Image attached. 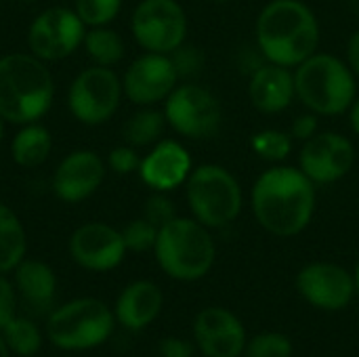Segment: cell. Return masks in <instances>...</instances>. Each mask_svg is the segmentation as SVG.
<instances>
[{
    "mask_svg": "<svg viewBox=\"0 0 359 357\" xmlns=\"http://www.w3.org/2000/svg\"><path fill=\"white\" fill-rule=\"evenodd\" d=\"M316 183L294 166H273L252 185L250 204L259 225L278 236H299L316 213Z\"/></svg>",
    "mask_w": 359,
    "mask_h": 357,
    "instance_id": "cell-1",
    "label": "cell"
},
{
    "mask_svg": "<svg viewBox=\"0 0 359 357\" xmlns=\"http://www.w3.org/2000/svg\"><path fill=\"white\" fill-rule=\"evenodd\" d=\"M257 44L265 61L297 67L320 44V23L303 0H271L257 19Z\"/></svg>",
    "mask_w": 359,
    "mask_h": 357,
    "instance_id": "cell-2",
    "label": "cell"
},
{
    "mask_svg": "<svg viewBox=\"0 0 359 357\" xmlns=\"http://www.w3.org/2000/svg\"><path fill=\"white\" fill-rule=\"evenodd\" d=\"M55 80L46 61L32 53L0 57V118L11 124L38 122L53 105Z\"/></svg>",
    "mask_w": 359,
    "mask_h": 357,
    "instance_id": "cell-3",
    "label": "cell"
},
{
    "mask_svg": "<svg viewBox=\"0 0 359 357\" xmlns=\"http://www.w3.org/2000/svg\"><path fill=\"white\" fill-rule=\"evenodd\" d=\"M154 255L168 278L196 282L212 269L217 246L206 225L196 219L175 217L158 229Z\"/></svg>",
    "mask_w": 359,
    "mask_h": 357,
    "instance_id": "cell-4",
    "label": "cell"
},
{
    "mask_svg": "<svg viewBox=\"0 0 359 357\" xmlns=\"http://www.w3.org/2000/svg\"><path fill=\"white\" fill-rule=\"evenodd\" d=\"M297 97L318 116H339L358 99L355 74L337 55L313 53L294 72Z\"/></svg>",
    "mask_w": 359,
    "mask_h": 357,
    "instance_id": "cell-5",
    "label": "cell"
},
{
    "mask_svg": "<svg viewBox=\"0 0 359 357\" xmlns=\"http://www.w3.org/2000/svg\"><path fill=\"white\" fill-rule=\"evenodd\" d=\"M116 326L114 311L95 297L67 301L50 311L46 337L61 351H88L103 345Z\"/></svg>",
    "mask_w": 359,
    "mask_h": 357,
    "instance_id": "cell-6",
    "label": "cell"
},
{
    "mask_svg": "<svg viewBox=\"0 0 359 357\" xmlns=\"http://www.w3.org/2000/svg\"><path fill=\"white\" fill-rule=\"evenodd\" d=\"M187 204L196 221L208 229L231 225L242 213L238 179L221 164H202L185 181Z\"/></svg>",
    "mask_w": 359,
    "mask_h": 357,
    "instance_id": "cell-7",
    "label": "cell"
},
{
    "mask_svg": "<svg viewBox=\"0 0 359 357\" xmlns=\"http://www.w3.org/2000/svg\"><path fill=\"white\" fill-rule=\"evenodd\" d=\"M122 95V80L111 67L90 65L72 80L67 107L78 122L97 126L116 114Z\"/></svg>",
    "mask_w": 359,
    "mask_h": 357,
    "instance_id": "cell-8",
    "label": "cell"
},
{
    "mask_svg": "<svg viewBox=\"0 0 359 357\" xmlns=\"http://www.w3.org/2000/svg\"><path fill=\"white\" fill-rule=\"evenodd\" d=\"M164 116L175 133L189 139H208L221 128L223 107L208 88L185 82L166 97Z\"/></svg>",
    "mask_w": 359,
    "mask_h": 357,
    "instance_id": "cell-9",
    "label": "cell"
},
{
    "mask_svg": "<svg viewBox=\"0 0 359 357\" xmlns=\"http://www.w3.org/2000/svg\"><path fill=\"white\" fill-rule=\"evenodd\" d=\"M130 32L147 53L170 55L185 42L187 17L177 0H141L133 13Z\"/></svg>",
    "mask_w": 359,
    "mask_h": 357,
    "instance_id": "cell-10",
    "label": "cell"
},
{
    "mask_svg": "<svg viewBox=\"0 0 359 357\" xmlns=\"http://www.w3.org/2000/svg\"><path fill=\"white\" fill-rule=\"evenodd\" d=\"M86 25L74 8L50 6L42 11L27 29L29 53L42 61H61L84 42Z\"/></svg>",
    "mask_w": 359,
    "mask_h": 357,
    "instance_id": "cell-11",
    "label": "cell"
},
{
    "mask_svg": "<svg viewBox=\"0 0 359 357\" xmlns=\"http://www.w3.org/2000/svg\"><path fill=\"white\" fill-rule=\"evenodd\" d=\"M179 74L170 55L145 53L126 67L122 78V90L126 99L135 105L149 107L160 101H166V97L175 90Z\"/></svg>",
    "mask_w": 359,
    "mask_h": 357,
    "instance_id": "cell-12",
    "label": "cell"
},
{
    "mask_svg": "<svg viewBox=\"0 0 359 357\" xmlns=\"http://www.w3.org/2000/svg\"><path fill=\"white\" fill-rule=\"evenodd\" d=\"M355 164L353 143L339 133H318L303 143L299 168L320 185L337 183Z\"/></svg>",
    "mask_w": 359,
    "mask_h": 357,
    "instance_id": "cell-13",
    "label": "cell"
},
{
    "mask_svg": "<svg viewBox=\"0 0 359 357\" xmlns=\"http://www.w3.org/2000/svg\"><path fill=\"white\" fill-rule=\"evenodd\" d=\"M126 252L122 231L107 223H84L69 238V257L86 271H111L124 261Z\"/></svg>",
    "mask_w": 359,
    "mask_h": 357,
    "instance_id": "cell-14",
    "label": "cell"
},
{
    "mask_svg": "<svg viewBox=\"0 0 359 357\" xmlns=\"http://www.w3.org/2000/svg\"><path fill=\"white\" fill-rule=\"evenodd\" d=\"M299 295L324 311L345 309L355 297V278L337 263H309L297 276Z\"/></svg>",
    "mask_w": 359,
    "mask_h": 357,
    "instance_id": "cell-15",
    "label": "cell"
},
{
    "mask_svg": "<svg viewBox=\"0 0 359 357\" xmlns=\"http://www.w3.org/2000/svg\"><path fill=\"white\" fill-rule=\"evenodd\" d=\"M194 341L204 357H240L248 343L244 324L225 307H206L196 316Z\"/></svg>",
    "mask_w": 359,
    "mask_h": 357,
    "instance_id": "cell-16",
    "label": "cell"
},
{
    "mask_svg": "<svg viewBox=\"0 0 359 357\" xmlns=\"http://www.w3.org/2000/svg\"><path fill=\"white\" fill-rule=\"evenodd\" d=\"M105 179V162L90 149H76L65 156L53 173V194L65 204L90 198Z\"/></svg>",
    "mask_w": 359,
    "mask_h": 357,
    "instance_id": "cell-17",
    "label": "cell"
},
{
    "mask_svg": "<svg viewBox=\"0 0 359 357\" xmlns=\"http://www.w3.org/2000/svg\"><path fill=\"white\" fill-rule=\"evenodd\" d=\"M139 175L143 183L154 191H172L191 175V156L179 141H158L154 149L141 160Z\"/></svg>",
    "mask_w": 359,
    "mask_h": 357,
    "instance_id": "cell-18",
    "label": "cell"
},
{
    "mask_svg": "<svg viewBox=\"0 0 359 357\" xmlns=\"http://www.w3.org/2000/svg\"><path fill=\"white\" fill-rule=\"evenodd\" d=\"M248 95L259 112L280 114L292 103L297 95L294 74L290 72V67L267 61L250 74Z\"/></svg>",
    "mask_w": 359,
    "mask_h": 357,
    "instance_id": "cell-19",
    "label": "cell"
},
{
    "mask_svg": "<svg viewBox=\"0 0 359 357\" xmlns=\"http://www.w3.org/2000/svg\"><path fill=\"white\" fill-rule=\"evenodd\" d=\"M164 295L158 284L149 280H137L130 282L116 301V322L133 332H139L154 324L162 311Z\"/></svg>",
    "mask_w": 359,
    "mask_h": 357,
    "instance_id": "cell-20",
    "label": "cell"
},
{
    "mask_svg": "<svg viewBox=\"0 0 359 357\" xmlns=\"http://www.w3.org/2000/svg\"><path fill=\"white\" fill-rule=\"evenodd\" d=\"M15 288L32 314L53 311L57 297V276L40 259H23L15 269Z\"/></svg>",
    "mask_w": 359,
    "mask_h": 357,
    "instance_id": "cell-21",
    "label": "cell"
},
{
    "mask_svg": "<svg viewBox=\"0 0 359 357\" xmlns=\"http://www.w3.org/2000/svg\"><path fill=\"white\" fill-rule=\"evenodd\" d=\"M50 147L53 139L48 128L38 122H29L23 124L21 130L13 137L11 156L15 164H19L21 168H36L48 160Z\"/></svg>",
    "mask_w": 359,
    "mask_h": 357,
    "instance_id": "cell-22",
    "label": "cell"
},
{
    "mask_svg": "<svg viewBox=\"0 0 359 357\" xmlns=\"http://www.w3.org/2000/svg\"><path fill=\"white\" fill-rule=\"evenodd\" d=\"M27 236L13 208L0 204V274H11L25 259Z\"/></svg>",
    "mask_w": 359,
    "mask_h": 357,
    "instance_id": "cell-23",
    "label": "cell"
},
{
    "mask_svg": "<svg viewBox=\"0 0 359 357\" xmlns=\"http://www.w3.org/2000/svg\"><path fill=\"white\" fill-rule=\"evenodd\" d=\"M166 124L168 122H166L164 112H158V109H154L149 105V107H141L139 112H135L126 120V124L122 128V135H124L126 145L145 147V145H151V143L160 141Z\"/></svg>",
    "mask_w": 359,
    "mask_h": 357,
    "instance_id": "cell-24",
    "label": "cell"
},
{
    "mask_svg": "<svg viewBox=\"0 0 359 357\" xmlns=\"http://www.w3.org/2000/svg\"><path fill=\"white\" fill-rule=\"evenodd\" d=\"M82 44H84L88 57L93 59V63L95 65H103V67H111V65L120 63L124 53H126L122 36L116 29L107 27V25L90 27L86 32Z\"/></svg>",
    "mask_w": 359,
    "mask_h": 357,
    "instance_id": "cell-25",
    "label": "cell"
},
{
    "mask_svg": "<svg viewBox=\"0 0 359 357\" xmlns=\"http://www.w3.org/2000/svg\"><path fill=\"white\" fill-rule=\"evenodd\" d=\"M8 351L19 357H34L42 347V332L40 328L27 318H13L0 330Z\"/></svg>",
    "mask_w": 359,
    "mask_h": 357,
    "instance_id": "cell-26",
    "label": "cell"
},
{
    "mask_svg": "<svg viewBox=\"0 0 359 357\" xmlns=\"http://www.w3.org/2000/svg\"><path fill=\"white\" fill-rule=\"evenodd\" d=\"M122 8V0H74V11L86 27L109 25Z\"/></svg>",
    "mask_w": 359,
    "mask_h": 357,
    "instance_id": "cell-27",
    "label": "cell"
},
{
    "mask_svg": "<svg viewBox=\"0 0 359 357\" xmlns=\"http://www.w3.org/2000/svg\"><path fill=\"white\" fill-rule=\"evenodd\" d=\"M252 149L259 158L269 160V162H282L288 158L290 149H292V139L290 135L282 133V130H261L257 135H252Z\"/></svg>",
    "mask_w": 359,
    "mask_h": 357,
    "instance_id": "cell-28",
    "label": "cell"
},
{
    "mask_svg": "<svg viewBox=\"0 0 359 357\" xmlns=\"http://www.w3.org/2000/svg\"><path fill=\"white\" fill-rule=\"evenodd\" d=\"M246 357H292V341L282 332H263L246 343Z\"/></svg>",
    "mask_w": 359,
    "mask_h": 357,
    "instance_id": "cell-29",
    "label": "cell"
},
{
    "mask_svg": "<svg viewBox=\"0 0 359 357\" xmlns=\"http://www.w3.org/2000/svg\"><path fill=\"white\" fill-rule=\"evenodd\" d=\"M122 238H124L128 252H147V250H154V246H156L158 227L151 225L145 217L135 219L122 229Z\"/></svg>",
    "mask_w": 359,
    "mask_h": 357,
    "instance_id": "cell-30",
    "label": "cell"
},
{
    "mask_svg": "<svg viewBox=\"0 0 359 357\" xmlns=\"http://www.w3.org/2000/svg\"><path fill=\"white\" fill-rule=\"evenodd\" d=\"M170 59L175 63V69L179 78H191L198 76L204 67V55L196 46H187L185 42L170 53Z\"/></svg>",
    "mask_w": 359,
    "mask_h": 357,
    "instance_id": "cell-31",
    "label": "cell"
},
{
    "mask_svg": "<svg viewBox=\"0 0 359 357\" xmlns=\"http://www.w3.org/2000/svg\"><path fill=\"white\" fill-rule=\"evenodd\" d=\"M143 217H145L151 225H156V227L160 229L162 225L170 223V221L177 217V208H175L172 200H170L164 191H156L154 196L147 198Z\"/></svg>",
    "mask_w": 359,
    "mask_h": 357,
    "instance_id": "cell-32",
    "label": "cell"
},
{
    "mask_svg": "<svg viewBox=\"0 0 359 357\" xmlns=\"http://www.w3.org/2000/svg\"><path fill=\"white\" fill-rule=\"evenodd\" d=\"M107 166L111 173L116 175H130L135 170H139L141 166V158L137 156L133 145H120L114 147L107 156Z\"/></svg>",
    "mask_w": 359,
    "mask_h": 357,
    "instance_id": "cell-33",
    "label": "cell"
},
{
    "mask_svg": "<svg viewBox=\"0 0 359 357\" xmlns=\"http://www.w3.org/2000/svg\"><path fill=\"white\" fill-rule=\"evenodd\" d=\"M15 286L6 280V274H0V330L15 318Z\"/></svg>",
    "mask_w": 359,
    "mask_h": 357,
    "instance_id": "cell-34",
    "label": "cell"
},
{
    "mask_svg": "<svg viewBox=\"0 0 359 357\" xmlns=\"http://www.w3.org/2000/svg\"><path fill=\"white\" fill-rule=\"evenodd\" d=\"M194 343L179 339V337H166L160 341L158 349L162 357H194Z\"/></svg>",
    "mask_w": 359,
    "mask_h": 357,
    "instance_id": "cell-35",
    "label": "cell"
},
{
    "mask_svg": "<svg viewBox=\"0 0 359 357\" xmlns=\"http://www.w3.org/2000/svg\"><path fill=\"white\" fill-rule=\"evenodd\" d=\"M292 135L301 141L311 139L313 135H318V114H305L299 116L292 124Z\"/></svg>",
    "mask_w": 359,
    "mask_h": 357,
    "instance_id": "cell-36",
    "label": "cell"
},
{
    "mask_svg": "<svg viewBox=\"0 0 359 357\" xmlns=\"http://www.w3.org/2000/svg\"><path fill=\"white\" fill-rule=\"evenodd\" d=\"M347 61H349V67L353 69L355 78H359V29L353 32V36L349 38V44H347Z\"/></svg>",
    "mask_w": 359,
    "mask_h": 357,
    "instance_id": "cell-37",
    "label": "cell"
},
{
    "mask_svg": "<svg viewBox=\"0 0 359 357\" xmlns=\"http://www.w3.org/2000/svg\"><path fill=\"white\" fill-rule=\"evenodd\" d=\"M351 126H353L355 135L359 137V97L353 101V105H351Z\"/></svg>",
    "mask_w": 359,
    "mask_h": 357,
    "instance_id": "cell-38",
    "label": "cell"
},
{
    "mask_svg": "<svg viewBox=\"0 0 359 357\" xmlns=\"http://www.w3.org/2000/svg\"><path fill=\"white\" fill-rule=\"evenodd\" d=\"M0 357H11V351H8V347H6L2 335H0Z\"/></svg>",
    "mask_w": 359,
    "mask_h": 357,
    "instance_id": "cell-39",
    "label": "cell"
},
{
    "mask_svg": "<svg viewBox=\"0 0 359 357\" xmlns=\"http://www.w3.org/2000/svg\"><path fill=\"white\" fill-rule=\"evenodd\" d=\"M353 278H355V292L359 295V261H358V265H355V274H353Z\"/></svg>",
    "mask_w": 359,
    "mask_h": 357,
    "instance_id": "cell-40",
    "label": "cell"
},
{
    "mask_svg": "<svg viewBox=\"0 0 359 357\" xmlns=\"http://www.w3.org/2000/svg\"><path fill=\"white\" fill-rule=\"evenodd\" d=\"M349 4H351V8H353V13L359 17V0H349Z\"/></svg>",
    "mask_w": 359,
    "mask_h": 357,
    "instance_id": "cell-41",
    "label": "cell"
},
{
    "mask_svg": "<svg viewBox=\"0 0 359 357\" xmlns=\"http://www.w3.org/2000/svg\"><path fill=\"white\" fill-rule=\"evenodd\" d=\"M2 135H4V120L0 118V141H2Z\"/></svg>",
    "mask_w": 359,
    "mask_h": 357,
    "instance_id": "cell-42",
    "label": "cell"
},
{
    "mask_svg": "<svg viewBox=\"0 0 359 357\" xmlns=\"http://www.w3.org/2000/svg\"><path fill=\"white\" fill-rule=\"evenodd\" d=\"M212 2H229V0H212Z\"/></svg>",
    "mask_w": 359,
    "mask_h": 357,
    "instance_id": "cell-43",
    "label": "cell"
}]
</instances>
